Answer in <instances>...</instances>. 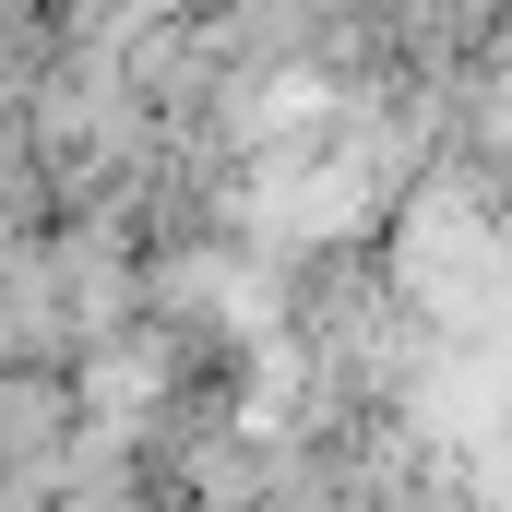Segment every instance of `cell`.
<instances>
[{
    "mask_svg": "<svg viewBox=\"0 0 512 512\" xmlns=\"http://www.w3.org/2000/svg\"><path fill=\"white\" fill-rule=\"evenodd\" d=\"M370 512H477L465 489H441V477H382V501Z\"/></svg>",
    "mask_w": 512,
    "mask_h": 512,
    "instance_id": "obj_1",
    "label": "cell"
}]
</instances>
